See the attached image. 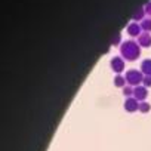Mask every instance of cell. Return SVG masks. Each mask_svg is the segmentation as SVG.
<instances>
[]
</instances>
